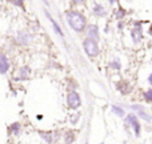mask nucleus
<instances>
[{
	"mask_svg": "<svg viewBox=\"0 0 152 144\" xmlns=\"http://www.w3.org/2000/svg\"><path fill=\"white\" fill-rule=\"evenodd\" d=\"M100 144H104V143H103V142H102V143H100Z\"/></svg>",
	"mask_w": 152,
	"mask_h": 144,
	"instance_id": "20",
	"label": "nucleus"
},
{
	"mask_svg": "<svg viewBox=\"0 0 152 144\" xmlns=\"http://www.w3.org/2000/svg\"><path fill=\"white\" fill-rule=\"evenodd\" d=\"M67 105L71 110H77L81 105V97L76 91H69L67 95Z\"/></svg>",
	"mask_w": 152,
	"mask_h": 144,
	"instance_id": "4",
	"label": "nucleus"
},
{
	"mask_svg": "<svg viewBox=\"0 0 152 144\" xmlns=\"http://www.w3.org/2000/svg\"><path fill=\"white\" fill-rule=\"evenodd\" d=\"M13 4H16V5H23V3H21V1H13Z\"/></svg>",
	"mask_w": 152,
	"mask_h": 144,
	"instance_id": "19",
	"label": "nucleus"
},
{
	"mask_svg": "<svg viewBox=\"0 0 152 144\" xmlns=\"http://www.w3.org/2000/svg\"><path fill=\"white\" fill-rule=\"evenodd\" d=\"M86 31H87V37H88V39H92V40H95V42L99 40L100 32H99V27H97L96 24H89V26H87Z\"/></svg>",
	"mask_w": 152,
	"mask_h": 144,
	"instance_id": "5",
	"label": "nucleus"
},
{
	"mask_svg": "<svg viewBox=\"0 0 152 144\" xmlns=\"http://www.w3.org/2000/svg\"><path fill=\"white\" fill-rule=\"evenodd\" d=\"M66 18L68 21L69 27L74 29L75 32H84L87 28V19L79 11H67Z\"/></svg>",
	"mask_w": 152,
	"mask_h": 144,
	"instance_id": "1",
	"label": "nucleus"
},
{
	"mask_svg": "<svg viewBox=\"0 0 152 144\" xmlns=\"http://www.w3.org/2000/svg\"><path fill=\"white\" fill-rule=\"evenodd\" d=\"M94 13L97 16V18H104V16H107V10H105V7L103 4H99V3H96L94 7Z\"/></svg>",
	"mask_w": 152,
	"mask_h": 144,
	"instance_id": "9",
	"label": "nucleus"
},
{
	"mask_svg": "<svg viewBox=\"0 0 152 144\" xmlns=\"http://www.w3.org/2000/svg\"><path fill=\"white\" fill-rule=\"evenodd\" d=\"M40 136H42L45 142L50 143V144L53 142V135L51 134V132H40Z\"/></svg>",
	"mask_w": 152,
	"mask_h": 144,
	"instance_id": "13",
	"label": "nucleus"
},
{
	"mask_svg": "<svg viewBox=\"0 0 152 144\" xmlns=\"http://www.w3.org/2000/svg\"><path fill=\"white\" fill-rule=\"evenodd\" d=\"M45 15H47L48 20L51 21V24H52V27H53V29H55V32H56V34H58V35H60V36H64L63 31H61V29H60V26H59V24L56 23L55 20H53V18H52V16H51V15H50V13H48V12H45Z\"/></svg>",
	"mask_w": 152,
	"mask_h": 144,
	"instance_id": "10",
	"label": "nucleus"
},
{
	"mask_svg": "<svg viewBox=\"0 0 152 144\" xmlns=\"http://www.w3.org/2000/svg\"><path fill=\"white\" fill-rule=\"evenodd\" d=\"M28 75H29V68L28 67H23V68L19 69V73H18V80H24V79H28Z\"/></svg>",
	"mask_w": 152,
	"mask_h": 144,
	"instance_id": "11",
	"label": "nucleus"
},
{
	"mask_svg": "<svg viewBox=\"0 0 152 144\" xmlns=\"http://www.w3.org/2000/svg\"><path fill=\"white\" fill-rule=\"evenodd\" d=\"M143 97H144V100L147 103H152V88L147 89V91L143 94Z\"/></svg>",
	"mask_w": 152,
	"mask_h": 144,
	"instance_id": "14",
	"label": "nucleus"
},
{
	"mask_svg": "<svg viewBox=\"0 0 152 144\" xmlns=\"http://www.w3.org/2000/svg\"><path fill=\"white\" fill-rule=\"evenodd\" d=\"M83 48H84V52H86L87 56H89V58H96L100 53V47H99V44H97V42H95V40H92V39H88V37L84 39Z\"/></svg>",
	"mask_w": 152,
	"mask_h": 144,
	"instance_id": "2",
	"label": "nucleus"
},
{
	"mask_svg": "<svg viewBox=\"0 0 152 144\" xmlns=\"http://www.w3.org/2000/svg\"><path fill=\"white\" fill-rule=\"evenodd\" d=\"M148 84H150V86L152 87V72L150 73V75H148Z\"/></svg>",
	"mask_w": 152,
	"mask_h": 144,
	"instance_id": "18",
	"label": "nucleus"
},
{
	"mask_svg": "<svg viewBox=\"0 0 152 144\" xmlns=\"http://www.w3.org/2000/svg\"><path fill=\"white\" fill-rule=\"evenodd\" d=\"M131 37H132V40H134L135 44H137V43L142 42V39H143V29L140 28L139 23H136V26L132 28V31H131Z\"/></svg>",
	"mask_w": 152,
	"mask_h": 144,
	"instance_id": "7",
	"label": "nucleus"
},
{
	"mask_svg": "<svg viewBox=\"0 0 152 144\" xmlns=\"http://www.w3.org/2000/svg\"><path fill=\"white\" fill-rule=\"evenodd\" d=\"M131 108L134 111H136L137 112V118H140V119H143L144 121H148V123H151L152 121V116L151 115H148L147 112L144 111V108L142 107V105H139V104H134V105H131Z\"/></svg>",
	"mask_w": 152,
	"mask_h": 144,
	"instance_id": "6",
	"label": "nucleus"
},
{
	"mask_svg": "<svg viewBox=\"0 0 152 144\" xmlns=\"http://www.w3.org/2000/svg\"><path fill=\"white\" fill-rule=\"evenodd\" d=\"M124 15H126V11H124V10H123V8H121V7H119V10H118V13H116V18H118V19H121V18H123Z\"/></svg>",
	"mask_w": 152,
	"mask_h": 144,
	"instance_id": "16",
	"label": "nucleus"
},
{
	"mask_svg": "<svg viewBox=\"0 0 152 144\" xmlns=\"http://www.w3.org/2000/svg\"><path fill=\"white\" fill-rule=\"evenodd\" d=\"M126 124L128 127H131L132 131L135 132L136 136H140V129H142V126H140L139 118H137L135 113H128L126 116Z\"/></svg>",
	"mask_w": 152,
	"mask_h": 144,
	"instance_id": "3",
	"label": "nucleus"
},
{
	"mask_svg": "<svg viewBox=\"0 0 152 144\" xmlns=\"http://www.w3.org/2000/svg\"><path fill=\"white\" fill-rule=\"evenodd\" d=\"M74 140H75V135L72 134V132H67V134H66V143L67 144H71Z\"/></svg>",
	"mask_w": 152,
	"mask_h": 144,
	"instance_id": "15",
	"label": "nucleus"
},
{
	"mask_svg": "<svg viewBox=\"0 0 152 144\" xmlns=\"http://www.w3.org/2000/svg\"><path fill=\"white\" fill-rule=\"evenodd\" d=\"M10 68V60L5 55L0 53V73H5Z\"/></svg>",
	"mask_w": 152,
	"mask_h": 144,
	"instance_id": "8",
	"label": "nucleus"
},
{
	"mask_svg": "<svg viewBox=\"0 0 152 144\" xmlns=\"http://www.w3.org/2000/svg\"><path fill=\"white\" fill-rule=\"evenodd\" d=\"M111 111H112L116 116H119V118H123V116L126 115V111L121 107H119V105H111Z\"/></svg>",
	"mask_w": 152,
	"mask_h": 144,
	"instance_id": "12",
	"label": "nucleus"
},
{
	"mask_svg": "<svg viewBox=\"0 0 152 144\" xmlns=\"http://www.w3.org/2000/svg\"><path fill=\"white\" fill-rule=\"evenodd\" d=\"M19 128H20V124H18V123H16L15 126L11 127V129H12V131H15V134H16V135L19 134Z\"/></svg>",
	"mask_w": 152,
	"mask_h": 144,
	"instance_id": "17",
	"label": "nucleus"
}]
</instances>
